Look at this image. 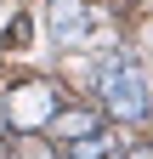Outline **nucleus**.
<instances>
[{
  "mask_svg": "<svg viewBox=\"0 0 153 159\" xmlns=\"http://www.w3.org/2000/svg\"><path fill=\"white\" fill-rule=\"evenodd\" d=\"M102 102L113 119H147V80L136 63H113L102 74Z\"/></svg>",
  "mask_w": 153,
  "mask_h": 159,
  "instance_id": "obj_1",
  "label": "nucleus"
},
{
  "mask_svg": "<svg viewBox=\"0 0 153 159\" xmlns=\"http://www.w3.org/2000/svg\"><path fill=\"white\" fill-rule=\"evenodd\" d=\"M57 114V91L51 85H17L11 97H6V119H11V131H40L46 119Z\"/></svg>",
  "mask_w": 153,
  "mask_h": 159,
  "instance_id": "obj_2",
  "label": "nucleus"
},
{
  "mask_svg": "<svg viewBox=\"0 0 153 159\" xmlns=\"http://www.w3.org/2000/svg\"><path fill=\"white\" fill-rule=\"evenodd\" d=\"M91 23H97V17H91V6H80V0H57L51 6V40L57 46H80L91 34Z\"/></svg>",
  "mask_w": 153,
  "mask_h": 159,
  "instance_id": "obj_3",
  "label": "nucleus"
},
{
  "mask_svg": "<svg viewBox=\"0 0 153 159\" xmlns=\"http://www.w3.org/2000/svg\"><path fill=\"white\" fill-rule=\"evenodd\" d=\"M46 125H51V131H57V136H63V142H68V136H85V131H102V119L91 114V108H68V114L57 108V114L46 119Z\"/></svg>",
  "mask_w": 153,
  "mask_h": 159,
  "instance_id": "obj_4",
  "label": "nucleus"
},
{
  "mask_svg": "<svg viewBox=\"0 0 153 159\" xmlns=\"http://www.w3.org/2000/svg\"><path fill=\"white\" fill-rule=\"evenodd\" d=\"M68 159H108V136H102V131L68 136Z\"/></svg>",
  "mask_w": 153,
  "mask_h": 159,
  "instance_id": "obj_5",
  "label": "nucleus"
},
{
  "mask_svg": "<svg viewBox=\"0 0 153 159\" xmlns=\"http://www.w3.org/2000/svg\"><path fill=\"white\" fill-rule=\"evenodd\" d=\"M130 159H153V153H147V148H136V153H130Z\"/></svg>",
  "mask_w": 153,
  "mask_h": 159,
  "instance_id": "obj_6",
  "label": "nucleus"
}]
</instances>
